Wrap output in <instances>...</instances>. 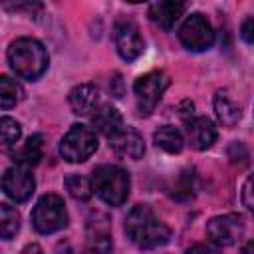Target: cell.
Wrapping results in <instances>:
<instances>
[{"label":"cell","instance_id":"d6986e66","mask_svg":"<svg viewBox=\"0 0 254 254\" xmlns=\"http://www.w3.org/2000/svg\"><path fill=\"white\" fill-rule=\"evenodd\" d=\"M113 248V242H111V234L107 230V226L103 224H89V230H87V242H85V250L89 254H107L109 250Z\"/></svg>","mask_w":254,"mask_h":254},{"label":"cell","instance_id":"7c38bea8","mask_svg":"<svg viewBox=\"0 0 254 254\" xmlns=\"http://www.w3.org/2000/svg\"><path fill=\"white\" fill-rule=\"evenodd\" d=\"M189 143L196 151H206L216 141V127L208 117H190L187 119Z\"/></svg>","mask_w":254,"mask_h":254},{"label":"cell","instance_id":"603a6c76","mask_svg":"<svg viewBox=\"0 0 254 254\" xmlns=\"http://www.w3.org/2000/svg\"><path fill=\"white\" fill-rule=\"evenodd\" d=\"M20 133H22V129H20V123L16 119H12V117H2L0 119V135H2V143L6 147L16 143L20 139Z\"/></svg>","mask_w":254,"mask_h":254},{"label":"cell","instance_id":"4fadbf2b","mask_svg":"<svg viewBox=\"0 0 254 254\" xmlns=\"http://www.w3.org/2000/svg\"><path fill=\"white\" fill-rule=\"evenodd\" d=\"M69 107L75 115H93V111L99 107V89L93 83L75 85L69 91Z\"/></svg>","mask_w":254,"mask_h":254},{"label":"cell","instance_id":"2e32d148","mask_svg":"<svg viewBox=\"0 0 254 254\" xmlns=\"http://www.w3.org/2000/svg\"><path fill=\"white\" fill-rule=\"evenodd\" d=\"M42 155H44V137L42 135H32V137L26 139V143L20 149L12 151V161L18 167H26L28 169V167L38 165Z\"/></svg>","mask_w":254,"mask_h":254},{"label":"cell","instance_id":"8992f818","mask_svg":"<svg viewBox=\"0 0 254 254\" xmlns=\"http://www.w3.org/2000/svg\"><path fill=\"white\" fill-rule=\"evenodd\" d=\"M167 87H169V77L163 71H149V73L137 77L133 91H135L139 115H151L155 111V107L159 105Z\"/></svg>","mask_w":254,"mask_h":254},{"label":"cell","instance_id":"7402d4cb","mask_svg":"<svg viewBox=\"0 0 254 254\" xmlns=\"http://www.w3.org/2000/svg\"><path fill=\"white\" fill-rule=\"evenodd\" d=\"M65 189H67V192L75 200H87L93 194L91 179H87L83 175H69V177H65Z\"/></svg>","mask_w":254,"mask_h":254},{"label":"cell","instance_id":"7a4b0ae2","mask_svg":"<svg viewBox=\"0 0 254 254\" xmlns=\"http://www.w3.org/2000/svg\"><path fill=\"white\" fill-rule=\"evenodd\" d=\"M48 52L34 38H18L8 48V64L12 71L28 81L38 79L48 69Z\"/></svg>","mask_w":254,"mask_h":254},{"label":"cell","instance_id":"ac0fdd59","mask_svg":"<svg viewBox=\"0 0 254 254\" xmlns=\"http://www.w3.org/2000/svg\"><path fill=\"white\" fill-rule=\"evenodd\" d=\"M153 141L159 149L167 151V153H181L183 151V145H185V139L181 135V131L173 125H163L155 131L153 135Z\"/></svg>","mask_w":254,"mask_h":254},{"label":"cell","instance_id":"ba28073f","mask_svg":"<svg viewBox=\"0 0 254 254\" xmlns=\"http://www.w3.org/2000/svg\"><path fill=\"white\" fill-rule=\"evenodd\" d=\"M244 232V218L240 214H220L206 222V234L216 246H232Z\"/></svg>","mask_w":254,"mask_h":254},{"label":"cell","instance_id":"6da1fadb","mask_svg":"<svg viewBox=\"0 0 254 254\" xmlns=\"http://www.w3.org/2000/svg\"><path fill=\"white\" fill-rule=\"evenodd\" d=\"M125 234L141 250H153L171 240V228L147 204H137L129 210L125 216Z\"/></svg>","mask_w":254,"mask_h":254},{"label":"cell","instance_id":"cb8c5ba5","mask_svg":"<svg viewBox=\"0 0 254 254\" xmlns=\"http://www.w3.org/2000/svg\"><path fill=\"white\" fill-rule=\"evenodd\" d=\"M242 202L248 210L254 212V173L246 179V183L242 187Z\"/></svg>","mask_w":254,"mask_h":254},{"label":"cell","instance_id":"d4e9b609","mask_svg":"<svg viewBox=\"0 0 254 254\" xmlns=\"http://www.w3.org/2000/svg\"><path fill=\"white\" fill-rule=\"evenodd\" d=\"M240 36L246 44H254V16H248L240 24Z\"/></svg>","mask_w":254,"mask_h":254},{"label":"cell","instance_id":"5b68a950","mask_svg":"<svg viewBox=\"0 0 254 254\" xmlns=\"http://www.w3.org/2000/svg\"><path fill=\"white\" fill-rule=\"evenodd\" d=\"M97 151V135L91 127L75 123L60 143V155L69 163H83Z\"/></svg>","mask_w":254,"mask_h":254},{"label":"cell","instance_id":"277c9868","mask_svg":"<svg viewBox=\"0 0 254 254\" xmlns=\"http://www.w3.org/2000/svg\"><path fill=\"white\" fill-rule=\"evenodd\" d=\"M32 224L40 234H52V232L65 228L67 210H65L62 196H58L54 192L40 196V200L36 202V206L32 210Z\"/></svg>","mask_w":254,"mask_h":254},{"label":"cell","instance_id":"83f0119b","mask_svg":"<svg viewBox=\"0 0 254 254\" xmlns=\"http://www.w3.org/2000/svg\"><path fill=\"white\" fill-rule=\"evenodd\" d=\"M242 254H254V242H248V244H244V248H242Z\"/></svg>","mask_w":254,"mask_h":254},{"label":"cell","instance_id":"8fae6325","mask_svg":"<svg viewBox=\"0 0 254 254\" xmlns=\"http://www.w3.org/2000/svg\"><path fill=\"white\" fill-rule=\"evenodd\" d=\"M109 147L121 159H133V161H137L145 153L143 137L135 129H131V127H123L117 135H113L109 139Z\"/></svg>","mask_w":254,"mask_h":254},{"label":"cell","instance_id":"e0dca14e","mask_svg":"<svg viewBox=\"0 0 254 254\" xmlns=\"http://www.w3.org/2000/svg\"><path fill=\"white\" fill-rule=\"evenodd\" d=\"M214 111H216L218 121L224 127H234L240 121V115H242L240 113V107L232 101V97L228 95L226 89L216 91V95H214Z\"/></svg>","mask_w":254,"mask_h":254},{"label":"cell","instance_id":"44dd1931","mask_svg":"<svg viewBox=\"0 0 254 254\" xmlns=\"http://www.w3.org/2000/svg\"><path fill=\"white\" fill-rule=\"evenodd\" d=\"M20 230V214L10 204H0V236L10 240Z\"/></svg>","mask_w":254,"mask_h":254},{"label":"cell","instance_id":"5bb4252c","mask_svg":"<svg viewBox=\"0 0 254 254\" xmlns=\"http://www.w3.org/2000/svg\"><path fill=\"white\" fill-rule=\"evenodd\" d=\"M185 2H175V0H165V2H155L149 6V18L163 30H171L175 22L183 16L185 12Z\"/></svg>","mask_w":254,"mask_h":254},{"label":"cell","instance_id":"484cf974","mask_svg":"<svg viewBox=\"0 0 254 254\" xmlns=\"http://www.w3.org/2000/svg\"><path fill=\"white\" fill-rule=\"evenodd\" d=\"M187 254H214V250L210 246H202V244H196L192 248L187 250Z\"/></svg>","mask_w":254,"mask_h":254},{"label":"cell","instance_id":"3957f363","mask_svg":"<svg viewBox=\"0 0 254 254\" xmlns=\"http://www.w3.org/2000/svg\"><path fill=\"white\" fill-rule=\"evenodd\" d=\"M93 192L109 206H121L131 189V179L125 169L117 165H99L91 173Z\"/></svg>","mask_w":254,"mask_h":254},{"label":"cell","instance_id":"9a60e30c","mask_svg":"<svg viewBox=\"0 0 254 254\" xmlns=\"http://www.w3.org/2000/svg\"><path fill=\"white\" fill-rule=\"evenodd\" d=\"M91 123H93V127L99 131V133H103L105 137H113V135H117L121 129H123V115L113 107V105H99L95 111H93V115H91Z\"/></svg>","mask_w":254,"mask_h":254},{"label":"cell","instance_id":"ffe728a7","mask_svg":"<svg viewBox=\"0 0 254 254\" xmlns=\"http://www.w3.org/2000/svg\"><path fill=\"white\" fill-rule=\"evenodd\" d=\"M22 99H24L22 85L12 77L2 75L0 77V105H2V109H10V107L18 105Z\"/></svg>","mask_w":254,"mask_h":254},{"label":"cell","instance_id":"52a82bcc","mask_svg":"<svg viewBox=\"0 0 254 254\" xmlns=\"http://www.w3.org/2000/svg\"><path fill=\"white\" fill-rule=\"evenodd\" d=\"M179 40L189 52H204L214 44V30L202 14L194 12L181 24Z\"/></svg>","mask_w":254,"mask_h":254},{"label":"cell","instance_id":"30bf717a","mask_svg":"<svg viewBox=\"0 0 254 254\" xmlns=\"http://www.w3.org/2000/svg\"><path fill=\"white\" fill-rule=\"evenodd\" d=\"M2 189H4L6 196L12 198L14 202H24L32 196V192L36 189V181L26 167L16 165V167L6 169L4 177H2Z\"/></svg>","mask_w":254,"mask_h":254},{"label":"cell","instance_id":"9c48e42d","mask_svg":"<svg viewBox=\"0 0 254 254\" xmlns=\"http://www.w3.org/2000/svg\"><path fill=\"white\" fill-rule=\"evenodd\" d=\"M113 44L117 54L125 60V62H135L143 50H145V42L139 34V28L131 22V20H121L115 24L113 28Z\"/></svg>","mask_w":254,"mask_h":254},{"label":"cell","instance_id":"4316f807","mask_svg":"<svg viewBox=\"0 0 254 254\" xmlns=\"http://www.w3.org/2000/svg\"><path fill=\"white\" fill-rule=\"evenodd\" d=\"M20 254H44V250L40 248V244H34V242H32V244H26Z\"/></svg>","mask_w":254,"mask_h":254}]
</instances>
